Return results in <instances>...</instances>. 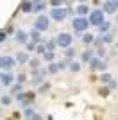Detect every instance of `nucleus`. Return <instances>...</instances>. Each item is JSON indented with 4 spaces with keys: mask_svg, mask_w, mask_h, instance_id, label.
<instances>
[{
    "mask_svg": "<svg viewBox=\"0 0 118 120\" xmlns=\"http://www.w3.org/2000/svg\"><path fill=\"white\" fill-rule=\"evenodd\" d=\"M116 2H118V0H116Z\"/></svg>",
    "mask_w": 118,
    "mask_h": 120,
    "instance_id": "nucleus-49",
    "label": "nucleus"
},
{
    "mask_svg": "<svg viewBox=\"0 0 118 120\" xmlns=\"http://www.w3.org/2000/svg\"><path fill=\"white\" fill-rule=\"evenodd\" d=\"M15 61L18 63V65H27V61H29V54L27 52H18L15 57Z\"/></svg>",
    "mask_w": 118,
    "mask_h": 120,
    "instance_id": "nucleus-12",
    "label": "nucleus"
},
{
    "mask_svg": "<svg viewBox=\"0 0 118 120\" xmlns=\"http://www.w3.org/2000/svg\"><path fill=\"white\" fill-rule=\"evenodd\" d=\"M0 84H2V82H0Z\"/></svg>",
    "mask_w": 118,
    "mask_h": 120,
    "instance_id": "nucleus-48",
    "label": "nucleus"
},
{
    "mask_svg": "<svg viewBox=\"0 0 118 120\" xmlns=\"http://www.w3.org/2000/svg\"><path fill=\"white\" fill-rule=\"evenodd\" d=\"M63 2L64 0H50V5H52V7H61Z\"/></svg>",
    "mask_w": 118,
    "mask_h": 120,
    "instance_id": "nucleus-37",
    "label": "nucleus"
},
{
    "mask_svg": "<svg viewBox=\"0 0 118 120\" xmlns=\"http://www.w3.org/2000/svg\"><path fill=\"white\" fill-rule=\"evenodd\" d=\"M41 57H43V61H48V63H50V61H54V57H55V52H54V50H45Z\"/></svg>",
    "mask_w": 118,
    "mask_h": 120,
    "instance_id": "nucleus-16",
    "label": "nucleus"
},
{
    "mask_svg": "<svg viewBox=\"0 0 118 120\" xmlns=\"http://www.w3.org/2000/svg\"><path fill=\"white\" fill-rule=\"evenodd\" d=\"M98 95L107 97V95H109V88H100V90H98Z\"/></svg>",
    "mask_w": 118,
    "mask_h": 120,
    "instance_id": "nucleus-39",
    "label": "nucleus"
},
{
    "mask_svg": "<svg viewBox=\"0 0 118 120\" xmlns=\"http://www.w3.org/2000/svg\"><path fill=\"white\" fill-rule=\"evenodd\" d=\"M91 45H95V47H97V49H100V47H104V41H102V38H95Z\"/></svg>",
    "mask_w": 118,
    "mask_h": 120,
    "instance_id": "nucleus-35",
    "label": "nucleus"
},
{
    "mask_svg": "<svg viewBox=\"0 0 118 120\" xmlns=\"http://www.w3.org/2000/svg\"><path fill=\"white\" fill-rule=\"evenodd\" d=\"M20 11L22 13H32V0H23L20 4Z\"/></svg>",
    "mask_w": 118,
    "mask_h": 120,
    "instance_id": "nucleus-14",
    "label": "nucleus"
},
{
    "mask_svg": "<svg viewBox=\"0 0 118 120\" xmlns=\"http://www.w3.org/2000/svg\"><path fill=\"white\" fill-rule=\"evenodd\" d=\"M0 82H2L4 86H11L13 82H15V75L11 74V72H4V75H2Z\"/></svg>",
    "mask_w": 118,
    "mask_h": 120,
    "instance_id": "nucleus-10",
    "label": "nucleus"
},
{
    "mask_svg": "<svg viewBox=\"0 0 118 120\" xmlns=\"http://www.w3.org/2000/svg\"><path fill=\"white\" fill-rule=\"evenodd\" d=\"M25 49H27V50H30V52H34V49H36V43L29 40L27 43H25Z\"/></svg>",
    "mask_w": 118,
    "mask_h": 120,
    "instance_id": "nucleus-34",
    "label": "nucleus"
},
{
    "mask_svg": "<svg viewBox=\"0 0 118 120\" xmlns=\"http://www.w3.org/2000/svg\"><path fill=\"white\" fill-rule=\"evenodd\" d=\"M88 13H89V7L84 4V2L77 5V15H79V16H88Z\"/></svg>",
    "mask_w": 118,
    "mask_h": 120,
    "instance_id": "nucleus-15",
    "label": "nucleus"
},
{
    "mask_svg": "<svg viewBox=\"0 0 118 120\" xmlns=\"http://www.w3.org/2000/svg\"><path fill=\"white\" fill-rule=\"evenodd\" d=\"M107 84H109V90H114V88H116V86H118V82H116V81H114V79H111V81H109V82H107Z\"/></svg>",
    "mask_w": 118,
    "mask_h": 120,
    "instance_id": "nucleus-42",
    "label": "nucleus"
},
{
    "mask_svg": "<svg viewBox=\"0 0 118 120\" xmlns=\"http://www.w3.org/2000/svg\"><path fill=\"white\" fill-rule=\"evenodd\" d=\"M72 27H74L75 32H84L89 27V22H88L86 16H75L74 22H72Z\"/></svg>",
    "mask_w": 118,
    "mask_h": 120,
    "instance_id": "nucleus-3",
    "label": "nucleus"
},
{
    "mask_svg": "<svg viewBox=\"0 0 118 120\" xmlns=\"http://www.w3.org/2000/svg\"><path fill=\"white\" fill-rule=\"evenodd\" d=\"M64 56H66V59H72L75 56V50L72 49V47H66V50H64Z\"/></svg>",
    "mask_w": 118,
    "mask_h": 120,
    "instance_id": "nucleus-30",
    "label": "nucleus"
},
{
    "mask_svg": "<svg viewBox=\"0 0 118 120\" xmlns=\"http://www.w3.org/2000/svg\"><path fill=\"white\" fill-rule=\"evenodd\" d=\"M18 91H22V84L16 82V84H11V95H16Z\"/></svg>",
    "mask_w": 118,
    "mask_h": 120,
    "instance_id": "nucleus-29",
    "label": "nucleus"
},
{
    "mask_svg": "<svg viewBox=\"0 0 118 120\" xmlns=\"http://www.w3.org/2000/svg\"><path fill=\"white\" fill-rule=\"evenodd\" d=\"M97 57H106V50H104V47H100V49H97Z\"/></svg>",
    "mask_w": 118,
    "mask_h": 120,
    "instance_id": "nucleus-38",
    "label": "nucleus"
},
{
    "mask_svg": "<svg viewBox=\"0 0 118 120\" xmlns=\"http://www.w3.org/2000/svg\"><path fill=\"white\" fill-rule=\"evenodd\" d=\"M15 40H16V43H27L29 41V34L25 32V30H22V29H18V30H15Z\"/></svg>",
    "mask_w": 118,
    "mask_h": 120,
    "instance_id": "nucleus-9",
    "label": "nucleus"
},
{
    "mask_svg": "<svg viewBox=\"0 0 118 120\" xmlns=\"http://www.w3.org/2000/svg\"><path fill=\"white\" fill-rule=\"evenodd\" d=\"M34 99H36V93H34V91H29V93H25V100H27L29 104H30V102H32Z\"/></svg>",
    "mask_w": 118,
    "mask_h": 120,
    "instance_id": "nucleus-33",
    "label": "nucleus"
},
{
    "mask_svg": "<svg viewBox=\"0 0 118 120\" xmlns=\"http://www.w3.org/2000/svg\"><path fill=\"white\" fill-rule=\"evenodd\" d=\"M27 65L30 66V68H39V65H41V61L38 59V57H32V59L27 61Z\"/></svg>",
    "mask_w": 118,
    "mask_h": 120,
    "instance_id": "nucleus-21",
    "label": "nucleus"
},
{
    "mask_svg": "<svg viewBox=\"0 0 118 120\" xmlns=\"http://www.w3.org/2000/svg\"><path fill=\"white\" fill-rule=\"evenodd\" d=\"M15 65H16L15 57H11V56H0V70L9 72Z\"/></svg>",
    "mask_w": 118,
    "mask_h": 120,
    "instance_id": "nucleus-6",
    "label": "nucleus"
},
{
    "mask_svg": "<svg viewBox=\"0 0 118 120\" xmlns=\"http://www.w3.org/2000/svg\"><path fill=\"white\" fill-rule=\"evenodd\" d=\"M47 72H48V74H57V72H59L57 63H52V61H50V65H48V68H47Z\"/></svg>",
    "mask_w": 118,
    "mask_h": 120,
    "instance_id": "nucleus-26",
    "label": "nucleus"
},
{
    "mask_svg": "<svg viewBox=\"0 0 118 120\" xmlns=\"http://www.w3.org/2000/svg\"><path fill=\"white\" fill-rule=\"evenodd\" d=\"M111 79H113V77H111V74H107V72H104V74L100 75V81H102V84H107Z\"/></svg>",
    "mask_w": 118,
    "mask_h": 120,
    "instance_id": "nucleus-28",
    "label": "nucleus"
},
{
    "mask_svg": "<svg viewBox=\"0 0 118 120\" xmlns=\"http://www.w3.org/2000/svg\"><path fill=\"white\" fill-rule=\"evenodd\" d=\"M91 57H93V50H86V52H82V56H81V61H82V63H88Z\"/></svg>",
    "mask_w": 118,
    "mask_h": 120,
    "instance_id": "nucleus-19",
    "label": "nucleus"
},
{
    "mask_svg": "<svg viewBox=\"0 0 118 120\" xmlns=\"http://www.w3.org/2000/svg\"><path fill=\"white\" fill-rule=\"evenodd\" d=\"M11 102H13L11 95H2V97H0V104H2V106H11Z\"/></svg>",
    "mask_w": 118,
    "mask_h": 120,
    "instance_id": "nucleus-23",
    "label": "nucleus"
},
{
    "mask_svg": "<svg viewBox=\"0 0 118 120\" xmlns=\"http://www.w3.org/2000/svg\"><path fill=\"white\" fill-rule=\"evenodd\" d=\"M100 38H102L104 43H113V40H114V38H113V32H109V30L106 32V34H102Z\"/></svg>",
    "mask_w": 118,
    "mask_h": 120,
    "instance_id": "nucleus-20",
    "label": "nucleus"
},
{
    "mask_svg": "<svg viewBox=\"0 0 118 120\" xmlns=\"http://www.w3.org/2000/svg\"><path fill=\"white\" fill-rule=\"evenodd\" d=\"M5 40H7V32H5V30H0V43H4Z\"/></svg>",
    "mask_w": 118,
    "mask_h": 120,
    "instance_id": "nucleus-41",
    "label": "nucleus"
},
{
    "mask_svg": "<svg viewBox=\"0 0 118 120\" xmlns=\"http://www.w3.org/2000/svg\"><path fill=\"white\" fill-rule=\"evenodd\" d=\"M55 45L61 47V49H66V47L72 45V41H74V36L68 34V32H59L57 36H55Z\"/></svg>",
    "mask_w": 118,
    "mask_h": 120,
    "instance_id": "nucleus-2",
    "label": "nucleus"
},
{
    "mask_svg": "<svg viewBox=\"0 0 118 120\" xmlns=\"http://www.w3.org/2000/svg\"><path fill=\"white\" fill-rule=\"evenodd\" d=\"M88 65H89V68H91V70H100V72H104L106 68H107V65H106L100 57H95V56L88 61Z\"/></svg>",
    "mask_w": 118,
    "mask_h": 120,
    "instance_id": "nucleus-7",
    "label": "nucleus"
},
{
    "mask_svg": "<svg viewBox=\"0 0 118 120\" xmlns=\"http://www.w3.org/2000/svg\"><path fill=\"white\" fill-rule=\"evenodd\" d=\"M45 41H41V43H36V49H34V52L36 54H39V56H43V52H45Z\"/></svg>",
    "mask_w": 118,
    "mask_h": 120,
    "instance_id": "nucleus-22",
    "label": "nucleus"
},
{
    "mask_svg": "<svg viewBox=\"0 0 118 120\" xmlns=\"http://www.w3.org/2000/svg\"><path fill=\"white\" fill-rule=\"evenodd\" d=\"M55 47H57V45H55L54 40H50V41H47V43H45V49H47V50H54V52H55Z\"/></svg>",
    "mask_w": 118,
    "mask_h": 120,
    "instance_id": "nucleus-32",
    "label": "nucleus"
},
{
    "mask_svg": "<svg viewBox=\"0 0 118 120\" xmlns=\"http://www.w3.org/2000/svg\"><path fill=\"white\" fill-rule=\"evenodd\" d=\"M50 27V18L47 15H39L34 22V29L39 30V32H45V30H48Z\"/></svg>",
    "mask_w": 118,
    "mask_h": 120,
    "instance_id": "nucleus-4",
    "label": "nucleus"
},
{
    "mask_svg": "<svg viewBox=\"0 0 118 120\" xmlns=\"http://www.w3.org/2000/svg\"><path fill=\"white\" fill-rule=\"evenodd\" d=\"M68 70H70V72H79V70H81V63L70 61V65H68Z\"/></svg>",
    "mask_w": 118,
    "mask_h": 120,
    "instance_id": "nucleus-25",
    "label": "nucleus"
},
{
    "mask_svg": "<svg viewBox=\"0 0 118 120\" xmlns=\"http://www.w3.org/2000/svg\"><path fill=\"white\" fill-rule=\"evenodd\" d=\"M86 18H88L89 25L98 27V25L106 20V13H104L102 9H93V11H89V13H88V16H86Z\"/></svg>",
    "mask_w": 118,
    "mask_h": 120,
    "instance_id": "nucleus-1",
    "label": "nucleus"
},
{
    "mask_svg": "<svg viewBox=\"0 0 118 120\" xmlns=\"http://www.w3.org/2000/svg\"><path fill=\"white\" fill-rule=\"evenodd\" d=\"M109 29H111V23H109V22H106V20L98 25V32H100V34H106Z\"/></svg>",
    "mask_w": 118,
    "mask_h": 120,
    "instance_id": "nucleus-17",
    "label": "nucleus"
},
{
    "mask_svg": "<svg viewBox=\"0 0 118 120\" xmlns=\"http://www.w3.org/2000/svg\"><path fill=\"white\" fill-rule=\"evenodd\" d=\"M23 115H25V118H27V116H30V115H34V109L27 106V108H23Z\"/></svg>",
    "mask_w": 118,
    "mask_h": 120,
    "instance_id": "nucleus-36",
    "label": "nucleus"
},
{
    "mask_svg": "<svg viewBox=\"0 0 118 120\" xmlns=\"http://www.w3.org/2000/svg\"><path fill=\"white\" fill-rule=\"evenodd\" d=\"M116 9H118V2L116 0H104L102 11L106 13V15H113V13H116Z\"/></svg>",
    "mask_w": 118,
    "mask_h": 120,
    "instance_id": "nucleus-8",
    "label": "nucleus"
},
{
    "mask_svg": "<svg viewBox=\"0 0 118 120\" xmlns=\"http://www.w3.org/2000/svg\"><path fill=\"white\" fill-rule=\"evenodd\" d=\"M41 82H43V75H32V79H30V84L39 86Z\"/></svg>",
    "mask_w": 118,
    "mask_h": 120,
    "instance_id": "nucleus-24",
    "label": "nucleus"
},
{
    "mask_svg": "<svg viewBox=\"0 0 118 120\" xmlns=\"http://www.w3.org/2000/svg\"><path fill=\"white\" fill-rule=\"evenodd\" d=\"M93 40H95V36L91 34V32L82 34V43H84V45H91V43H93Z\"/></svg>",
    "mask_w": 118,
    "mask_h": 120,
    "instance_id": "nucleus-18",
    "label": "nucleus"
},
{
    "mask_svg": "<svg viewBox=\"0 0 118 120\" xmlns=\"http://www.w3.org/2000/svg\"><path fill=\"white\" fill-rule=\"evenodd\" d=\"M45 7H47V0H36V2H32V11L34 13H41Z\"/></svg>",
    "mask_w": 118,
    "mask_h": 120,
    "instance_id": "nucleus-11",
    "label": "nucleus"
},
{
    "mask_svg": "<svg viewBox=\"0 0 118 120\" xmlns=\"http://www.w3.org/2000/svg\"><path fill=\"white\" fill-rule=\"evenodd\" d=\"M81 2H86V0H81Z\"/></svg>",
    "mask_w": 118,
    "mask_h": 120,
    "instance_id": "nucleus-46",
    "label": "nucleus"
},
{
    "mask_svg": "<svg viewBox=\"0 0 118 120\" xmlns=\"http://www.w3.org/2000/svg\"><path fill=\"white\" fill-rule=\"evenodd\" d=\"M116 47H118V43H116Z\"/></svg>",
    "mask_w": 118,
    "mask_h": 120,
    "instance_id": "nucleus-47",
    "label": "nucleus"
},
{
    "mask_svg": "<svg viewBox=\"0 0 118 120\" xmlns=\"http://www.w3.org/2000/svg\"><path fill=\"white\" fill-rule=\"evenodd\" d=\"M25 120H41V116H39V115H36V113H34V115L27 116V118H25Z\"/></svg>",
    "mask_w": 118,
    "mask_h": 120,
    "instance_id": "nucleus-43",
    "label": "nucleus"
},
{
    "mask_svg": "<svg viewBox=\"0 0 118 120\" xmlns=\"http://www.w3.org/2000/svg\"><path fill=\"white\" fill-rule=\"evenodd\" d=\"M48 90H50V84H48V82H41L39 88H38V93H47Z\"/></svg>",
    "mask_w": 118,
    "mask_h": 120,
    "instance_id": "nucleus-27",
    "label": "nucleus"
},
{
    "mask_svg": "<svg viewBox=\"0 0 118 120\" xmlns=\"http://www.w3.org/2000/svg\"><path fill=\"white\" fill-rule=\"evenodd\" d=\"M2 75H4V70H0V79H2Z\"/></svg>",
    "mask_w": 118,
    "mask_h": 120,
    "instance_id": "nucleus-45",
    "label": "nucleus"
},
{
    "mask_svg": "<svg viewBox=\"0 0 118 120\" xmlns=\"http://www.w3.org/2000/svg\"><path fill=\"white\" fill-rule=\"evenodd\" d=\"M5 32H9V34H13V32H15V29H13V27H11V25H9V27L5 29Z\"/></svg>",
    "mask_w": 118,
    "mask_h": 120,
    "instance_id": "nucleus-44",
    "label": "nucleus"
},
{
    "mask_svg": "<svg viewBox=\"0 0 118 120\" xmlns=\"http://www.w3.org/2000/svg\"><path fill=\"white\" fill-rule=\"evenodd\" d=\"M15 81L20 82V84H23L25 81H27V75H25V74H18V75H15Z\"/></svg>",
    "mask_w": 118,
    "mask_h": 120,
    "instance_id": "nucleus-31",
    "label": "nucleus"
},
{
    "mask_svg": "<svg viewBox=\"0 0 118 120\" xmlns=\"http://www.w3.org/2000/svg\"><path fill=\"white\" fill-rule=\"evenodd\" d=\"M29 38H30V41H34V43H41V41H43L41 32H39V30H36V29H32V30L29 32Z\"/></svg>",
    "mask_w": 118,
    "mask_h": 120,
    "instance_id": "nucleus-13",
    "label": "nucleus"
},
{
    "mask_svg": "<svg viewBox=\"0 0 118 120\" xmlns=\"http://www.w3.org/2000/svg\"><path fill=\"white\" fill-rule=\"evenodd\" d=\"M16 100H18V102H23L25 100V93L23 91H18V93H16Z\"/></svg>",
    "mask_w": 118,
    "mask_h": 120,
    "instance_id": "nucleus-40",
    "label": "nucleus"
},
{
    "mask_svg": "<svg viewBox=\"0 0 118 120\" xmlns=\"http://www.w3.org/2000/svg\"><path fill=\"white\" fill-rule=\"evenodd\" d=\"M66 16H68V9H64L63 5H61V7H52L48 18H52L54 22H64Z\"/></svg>",
    "mask_w": 118,
    "mask_h": 120,
    "instance_id": "nucleus-5",
    "label": "nucleus"
}]
</instances>
